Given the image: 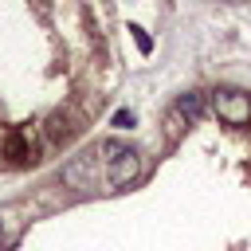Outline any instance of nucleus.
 <instances>
[{"label": "nucleus", "instance_id": "obj_4", "mask_svg": "<svg viewBox=\"0 0 251 251\" xmlns=\"http://www.w3.org/2000/svg\"><path fill=\"white\" fill-rule=\"evenodd\" d=\"M4 149H8V157H12V161H27V157H31V149H27V141H24V133H12Z\"/></svg>", "mask_w": 251, "mask_h": 251}, {"label": "nucleus", "instance_id": "obj_2", "mask_svg": "<svg viewBox=\"0 0 251 251\" xmlns=\"http://www.w3.org/2000/svg\"><path fill=\"white\" fill-rule=\"evenodd\" d=\"M212 110L227 126H247L251 122V98L243 90H212Z\"/></svg>", "mask_w": 251, "mask_h": 251}, {"label": "nucleus", "instance_id": "obj_5", "mask_svg": "<svg viewBox=\"0 0 251 251\" xmlns=\"http://www.w3.org/2000/svg\"><path fill=\"white\" fill-rule=\"evenodd\" d=\"M129 35H133V43H137V51H141V55H149V51H153V39H149V31H145V27L129 24Z\"/></svg>", "mask_w": 251, "mask_h": 251}, {"label": "nucleus", "instance_id": "obj_6", "mask_svg": "<svg viewBox=\"0 0 251 251\" xmlns=\"http://www.w3.org/2000/svg\"><path fill=\"white\" fill-rule=\"evenodd\" d=\"M165 126H169V137L176 141V137H180V129H184V118H180L176 110H169V118H165Z\"/></svg>", "mask_w": 251, "mask_h": 251}, {"label": "nucleus", "instance_id": "obj_7", "mask_svg": "<svg viewBox=\"0 0 251 251\" xmlns=\"http://www.w3.org/2000/svg\"><path fill=\"white\" fill-rule=\"evenodd\" d=\"M133 122H137V114H133V110H118V114H114V126H118V129H129Z\"/></svg>", "mask_w": 251, "mask_h": 251}, {"label": "nucleus", "instance_id": "obj_3", "mask_svg": "<svg viewBox=\"0 0 251 251\" xmlns=\"http://www.w3.org/2000/svg\"><path fill=\"white\" fill-rule=\"evenodd\" d=\"M208 102H212V94H208V90H188V94H180V98H176V106H173V110H176L184 122H196V118H204Z\"/></svg>", "mask_w": 251, "mask_h": 251}, {"label": "nucleus", "instance_id": "obj_1", "mask_svg": "<svg viewBox=\"0 0 251 251\" xmlns=\"http://www.w3.org/2000/svg\"><path fill=\"white\" fill-rule=\"evenodd\" d=\"M94 153H98V161H102V180H106V188H126L129 180H137V173H141V153H137V149H129V145H122V141H102Z\"/></svg>", "mask_w": 251, "mask_h": 251}, {"label": "nucleus", "instance_id": "obj_8", "mask_svg": "<svg viewBox=\"0 0 251 251\" xmlns=\"http://www.w3.org/2000/svg\"><path fill=\"white\" fill-rule=\"evenodd\" d=\"M0 247H4V227H0Z\"/></svg>", "mask_w": 251, "mask_h": 251}]
</instances>
